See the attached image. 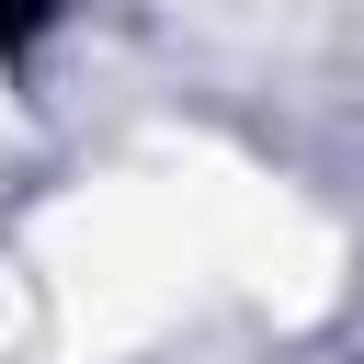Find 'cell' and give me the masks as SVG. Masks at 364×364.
Listing matches in <instances>:
<instances>
[{
	"mask_svg": "<svg viewBox=\"0 0 364 364\" xmlns=\"http://www.w3.org/2000/svg\"><path fill=\"white\" fill-rule=\"evenodd\" d=\"M34 23H46V0H0V46H23Z\"/></svg>",
	"mask_w": 364,
	"mask_h": 364,
	"instance_id": "6da1fadb",
	"label": "cell"
}]
</instances>
